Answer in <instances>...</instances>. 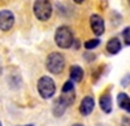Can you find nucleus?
<instances>
[{"label": "nucleus", "instance_id": "1", "mask_svg": "<svg viewBox=\"0 0 130 126\" xmlns=\"http://www.w3.org/2000/svg\"><path fill=\"white\" fill-rule=\"evenodd\" d=\"M55 43L57 47L62 49H68L74 43V37L73 31L68 26H60L55 31Z\"/></svg>", "mask_w": 130, "mask_h": 126}, {"label": "nucleus", "instance_id": "2", "mask_svg": "<svg viewBox=\"0 0 130 126\" xmlns=\"http://www.w3.org/2000/svg\"><path fill=\"white\" fill-rule=\"evenodd\" d=\"M75 95H74V90L69 91V92H62V95L53 103V108H52V113L55 117H61L65 113V111L68 109L69 105L74 103Z\"/></svg>", "mask_w": 130, "mask_h": 126}, {"label": "nucleus", "instance_id": "3", "mask_svg": "<svg viewBox=\"0 0 130 126\" xmlns=\"http://www.w3.org/2000/svg\"><path fill=\"white\" fill-rule=\"evenodd\" d=\"M65 68V57L60 52H51L46 59V69L51 74H60Z\"/></svg>", "mask_w": 130, "mask_h": 126}, {"label": "nucleus", "instance_id": "4", "mask_svg": "<svg viewBox=\"0 0 130 126\" xmlns=\"http://www.w3.org/2000/svg\"><path fill=\"white\" fill-rule=\"evenodd\" d=\"M37 90L39 92L40 98L43 99H51L56 92V85L55 81L48 76H43L39 78L38 83H37Z\"/></svg>", "mask_w": 130, "mask_h": 126}, {"label": "nucleus", "instance_id": "5", "mask_svg": "<svg viewBox=\"0 0 130 126\" xmlns=\"http://www.w3.org/2000/svg\"><path fill=\"white\" fill-rule=\"evenodd\" d=\"M32 10L39 21H48L52 16V4L50 0H35Z\"/></svg>", "mask_w": 130, "mask_h": 126}, {"label": "nucleus", "instance_id": "6", "mask_svg": "<svg viewBox=\"0 0 130 126\" xmlns=\"http://www.w3.org/2000/svg\"><path fill=\"white\" fill-rule=\"evenodd\" d=\"M14 25V14L8 9H3L0 12V30L9 31Z\"/></svg>", "mask_w": 130, "mask_h": 126}, {"label": "nucleus", "instance_id": "7", "mask_svg": "<svg viewBox=\"0 0 130 126\" xmlns=\"http://www.w3.org/2000/svg\"><path fill=\"white\" fill-rule=\"evenodd\" d=\"M90 26L92 33L96 37H102L105 31V25H104V20L99 14H92L90 17Z\"/></svg>", "mask_w": 130, "mask_h": 126}, {"label": "nucleus", "instance_id": "8", "mask_svg": "<svg viewBox=\"0 0 130 126\" xmlns=\"http://www.w3.org/2000/svg\"><path fill=\"white\" fill-rule=\"evenodd\" d=\"M95 108V100L94 98L91 96H85L79 104V113L82 114V116H89V114H91V112L94 111Z\"/></svg>", "mask_w": 130, "mask_h": 126}, {"label": "nucleus", "instance_id": "9", "mask_svg": "<svg viewBox=\"0 0 130 126\" xmlns=\"http://www.w3.org/2000/svg\"><path fill=\"white\" fill-rule=\"evenodd\" d=\"M99 105H100V109L104 112V113H111L113 107H112V96H111V94L105 91L103 95H100L99 98Z\"/></svg>", "mask_w": 130, "mask_h": 126}, {"label": "nucleus", "instance_id": "10", "mask_svg": "<svg viewBox=\"0 0 130 126\" xmlns=\"http://www.w3.org/2000/svg\"><path fill=\"white\" fill-rule=\"evenodd\" d=\"M121 40L118 39V38H111L107 42V46H105V49L108 53H111V55H117L118 52L121 51Z\"/></svg>", "mask_w": 130, "mask_h": 126}, {"label": "nucleus", "instance_id": "11", "mask_svg": "<svg viewBox=\"0 0 130 126\" xmlns=\"http://www.w3.org/2000/svg\"><path fill=\"white\" fill-rule=\"evenodd\" d=\"M85 77V71L79 65H72L69 69V78L73 82H81Z\"/></svg>", "mask_w": 130, "mask_h": 126}, {"label": "nucleus", "instance_id": "12", "mask_svg": "<svg viewBox=\"0 0 130 126\" xmlns=\"http://www.w3.org/2000/svg\"><path fill=\"white\" fill-rule=\"evenodd\" d=\"M117 103H118V107L121 109H127V107L130 105V98L126 92H120L117 96Z\"/></svg>", "mask_w": 130, "mask_h": 126}, {"label": "nucleus", "instance_id": "13", "mask_svg": "<svg viewBox=\"0 0 130 126\" xmlns=\"http://www.w3.org/2000/svg\"><path fill=\"white\" fill-rule=\"evenodd\" d=\"M99 44H100V40L98 39V38L90 39V40H87V42H85V48H86V49H94V48H96Z\"/></svg>", "mask_w": 130, "mask_h": 126}, {"label": "nucleus", "instance_id": "14", "mask_svg": "<svg viewBox=\"0 0 130 126\" xmlns=\"http://www.w3.org/2000/svg\"><path fill=\"white\" fill-rule=\"evenodd\" d=\"M73 90H74V83H73V81H70V79H68L67 82H65L64 86H62V88H61L62 92H69V91H73Z\"/></svg>", "mask_w": 130, "mask_h": 126}, {"label": "nucleus", "instance_id": "15", "mask_svg": "<svg viewBox=\"0 0 130 126\" xmlns=\"http://www.w3.org/2000/svg\"><path fill=\"white\" fill-rule=\"evenodd\" d=\"M122 38H124L125 44H126V46H130V27L124 29V31H122Z\"/></svg>", "mask_w": 130, "mask_h": 126}, {"label": "nucleus", "instance_id": "16", "mask_svg": "<svg viewBox=\"0 0 130 126\" xmlns=\"http://www.w3.org/2000/svg\"><path fill=\"white\" fill-rule=\"evenodd\" d=\"M129 82H130V74H127L125 78H122V81H121V85L127 86V85H129Z\"/></svg>", "mask_w": 130, "mask_h": 126}, {"label": "nucleus", "instance_id": "17", "mask_svg": "<svg viewBox=\"0 0 130 126\" xmlns=\"http://www.w3.org/2000/svg\"><path fill=\"white\" fill-rule=\"evenodd\" d=\"M121 123H122V126H130V118L124 117V118H122V121H121Z\"/></svg>", "mask_w": 130, "mask_h": 126}, {"label": "nucleus", "instance_id": "18", "mask_svg": "<svg viewBox=\"0 0 130 126\" xmlns=\"http://www.w3.org/2000/svg\"><path fill=\"white\" fill-rule=\"evenodd\" d=\"M73 2H74L75 4H82V3L85 2V0H73Z\"/></svg>", "mask_w": 130, "mask_h": 126}, {"label": "nucleus", "instance_id": "19", "mask_svg": "<svg viewBox=\"0 0 130 126\" xmlns=\"http://www.w3.org/2000/svg\"><path fill=\"white\" fill-rule=\"evenodd\" d=\"M72 126H83L82 123H74V125H72Z\"/></svg>", "mask_w": 130, "mask_h": 126}, {"label": "nucleus", "instance_id": "20", "mask_svg": "<svg viewBox=\"0 0 130 126\" xmlns=\"http://www.w3.org/2000/svg\"><path fill=\"white\" fill-rule=\"evenodd\" d=\"M126 112H127V113H130V105L127 107V109H126Z\"/></svg>", "mask_w": 130, "mask_h": 126}, {"label": "nucleus", "instance_id": "21", "mask_svg": "<svg viewBox=\"0 0 130 126\" xmlns=\"http://www.w3.org/2000/svg\"><path fill=\"white\" fill-rule=\"evenodd\" d=\"M26 126H34V125H26Z\"/></svg>", "mask_w": 130, "mask_h": 126}, {"label": "nucleus", "instance_id": "22", "mask_svg": "<svg viewBox=\"0 0 130 126\" xmlns=\"http://www.w3.org/2000/svg\"><path fill=\"white\" fill-rule=\"evenodd\" d=\"M129 5H130V0H129Z\"/></svg>", "mask_w": 130, "mask_h": 126}, {"label": "nucleus", "instance_id": "23", "mask_svg": "<svg viewBox=\"0 0 130 126\" xmlns=\"http://www.w3.org/2000/svg\"><path fill=\"white\" fill-rule=\"evenodd\" d=\"M0 126H2V122H0Z\"/></svg>", "mask_w": 130, "mask_h": 126}]
</instances>
